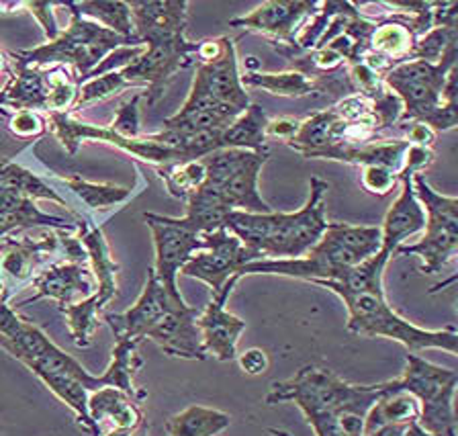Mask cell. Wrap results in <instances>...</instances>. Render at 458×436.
Returning a JSON list of instances; mask_svg holds the SVG:
<instances>
[{"mask_svg":"<svg viewBox=\"0 0 458 436\" xmlns=\"http://www.w3.org/2000/svg\"><path fill=\"white\" fill-rule=\"evenodd\" d=\"M391 256L377 252L372 259L350 269L340 281L318 283L319 287L338 295L348 310V332L367 338H386L403 345L410 353L436 348L448 355H456L458 332L454 326L442 330H426L401 318L385 297L383 273Z\"/></svg>","mask_w":458,"mask_h":436,"instance_id":"1","label":"cell"},{"mask_svg":"<svg viewBox=\"0 0 458 436\" xmlns=\"http://www.w3.org/2000/svg\"><path fill=\"white\" fill-rule=\"evenodd\" d=\"M327 191L329 184L313 176L310 183V197L299 211H229L224 227L248 250L250 262L301 259L318 244L329 224L326 219Z\"/></svg>","mask_w":458,"mask_h":436,"instance_id":"2","label":"cell"},{"mask_svg":"<svg viewBox=\"0 0 458 436\" xmlns=\"http://www.w3.org/2000/svg\"><path fill=\"white\" fill-rule=\"evenodd\" d=\"M381 252V227L327 224L318 244L301 259L289 261H254L243 264V275H278L301 278L310 283L340 281L350 269Z\"/></svg>","mask_w":458,"mask_h":436,"instance_id":"3","label":"cell"},{"mask_svg":"<svg viewBox=\"0 0 458 436\" xmlns=\"http://www.w3.org/2000/svg\"><path fill=\"white\" fill-rule=\"evenodd\" d=\"M456 58L458 47H453L438 64L421 60L401 62L383 74L401 101L399 121H418L432 130L448 132L458 124L456 115Z\"/></svg>","mask_w":458,"mask_h":436,"instance_id":"4","label":"cell"},{"mask_svg":"<svg viewBox=\"0 0 458 436\" xmlns=\"http://www.w3.org/2000/svg\"><path fill=\"white\" fill-rule=\"evenodd\" d=\"M70 9V25L66 31H60L55 39L46 41L33 49H19L13 52L17 66L25 68H52L72 66L82 81L95 70L100 62L114 49L123 46H141L138 39H127L121 35L105 30L95 21L84 19L74 9V3H64Z\"/></svg>","mask_w":458,"mask_h":436,"instance_id":"5","label":"cell"},{"mask_svg":"<svg viewBox=\"0 0 458 436\" xmlns=\"http://www.w3.org/2000/svg\"><path fill=\"white\" fill-rule=\"evenodd\" d=\"M393 389L405 391L418 399V424L432 436H458L454 396L458 373L424 356L410 353L405 356L403 375L389 381Z\"/></svg>","mask_w":458,"mask_h":436,"instance_id":"6","label":"cell"},{"mask_svg":"<svg viewBox=\"0 0 458 436\" xmlns=\"http://www.w3.org/2000/svg\"><path fill=\"white\" fill-rule=\"evenodd\" d=\"M413 191L426 211L424 235L395 254L420 256L421 273L438 275L458 254V199L434 191L421 173L413 175Z\"/></svg>","mask_w":458,"mask_h":436,"instance_id":"7","label":"cell"},{"mask_svg":"<svg viewBox=\"0 0 458 436\" xmlns=\"http://www.w3.org/2000/svg\"><path fill=\"white\" fill-rule=\"evenodd\" d=\"M268 154L248 152V150L224 148L205 156L203 187L217 192L229 211L270 213L272 207L264 201L258 191L260 170Z\"/></svg>","mask_w":458,"mask_h":436,"instance_id":"8","label":"cell"},{"mask_svg":"<svg viewBox=\"0 0 458 436\" xmlns=\"http://www.w3.org/2000/svg\"><path fill=\"white\" fill-rule=\"evenodd\" d=\"M78 78L66 66L25 68L14 64L13 76L0 89V107L17 111L70 113L78 98Z\"/></svg>","mask_w":458,"mask_h":436,"instance_id":"9","label":"cell"},{"mask_svg":"<svg viewBox=\"0 0 458 436\" xmlns=\"http://www.w3.org/2000/svg\"><path fill=\"white\" fill-rule=\"evenodd\" d=\"M364 385L348 383L334 371L319 369L313 364L301 367L291 379L272 381L270 389L264 398L268 406L276 404H297L305 414L307 422L324 416L344 404L352 402L362 393Z\"/></svg>","mask_w":458,"mask_h":436,"instance_id":"10","label":"cell"},{"mask_svg":"<svg viewBox=\"0 0 458 436\" xmlns=\"http://www.w3.org/2000/svg\"><path fill=\"white\" fill-rule=\"evenodd\" d=\"M197 52L199 44H192L184 35L149 41L141 56H138L129 66L121 68L119 74L125 78L129 87L146 89L143 97L148 98V105H154L164 95L168 81L178 70L197 64Z\"/></svg>","mask_w":458,"mask_h":436,"instance_id":"11","label":"cell"},{"mask_svg":"<svg viewBox=\"0 0 458 436\" xmlns=\"http://www.w3.org/2000/svg\"><path fill=\"white\" fill-rule=\"evenodd\" d=\"M47 130H52V133L60 140V144L66 148L68 154H76L78 146H81L82 141L95 140L123 150L125 154H131L133 158L156 164V167L184 162L181 154L162 144H156V141L148 138V135H143V138L138 140L121 138V135L114 133L111 127L86 124V121L76 119L72 113H47Z\"/></svg>","mask_w":458,"mask_h":436,"instance_id":"12","label":"cell"},{"mask_svg":"<svg viewBox=\"0 0 458 436\" xmlns=\"http://www.w3.org/2000/svg\"><path fill=\"white\" fill-rule=\"evenodd\" d=\"M143 221L154 235L156 262L152 269L157 281L176 291V278L184 264L200 250H205V234L192 232L182 224L181 218H168L160 213H143Z\"/></svg>","mask_w":458,"mask_h":436,"instance_id":"13","label":"cell"},{"mask_svg":"<svg viewBox=\"0 0 458 436\" xmlns=\"http://www.w3.org/2000/svg\"><path fill=\"white\" fill-rule=\"evenodd\" d=\"M192 89L200 90L203 95L213 98L215 103L232 107L238 113L248 109L250 97L242 84L233 39L217 38V49H215V54L197 62Z\"/></svg>","mask_w":458,"mask_h":436,"instance_id":"14","label":"cell"},{"mask_svg":"<svg viewBox=\"0 0 458 436\" xmlns=\"http://www.w3.org/2000/svg\"><path fill=\"white\" fill-rule=\"evenodd\" d=\"M248 262L250 254L242 246V242L225 227H219L211 234H205V250H200L184 264L181 275L205 283L207 287H211L215 295Z\"/></svg>","mask_w":458,"mask_h":436,"instance_id":"15","label":"cell"},{"mask_svg":"<svg viewBox=\"0 0 458 436\" xmlns=\"http://www.w3.org/2000/svg\"><path fill=\"white\" fill-rule=\"evenodd\" d=\"M181 297V289H168L166 285L157 281L154 269H148L146 285L138 302L121 313H105L103 320L111 328L114 340L127 338L141 342L156 326V321L168 312V307Z\"/></svg>","mask_w":458,"mask_h":436,"instance_id":"16","label":"cell"},{"mask_svg":"<svg viewBox=\"0 0 458 436\" xmlns=\"http://www.w3.org/2000/svg\"><path fill=\"white\" fill-rule=\"evenodd\" d=\"M242 277L235 275L225 283V287L215 293L211 302L207 303L203 312L199 313L197 326L203 336L205 355H211L221 363L233 361L238 356V342L246 330V321L233 316L232 312L225 310V303L235 285Z\"/></svg>","mask_w":458,"mask_h":436,"instance_id":"17","label":"cell"},{"mask_svg":"<svg viewBox=\"0 0 458 436\" xmlns=\"http://www.w3.org/2000/svg\"><path fill=\"white\" fill-rule=\"evenodd\" d=\"M200 310L184 302V297L176 299L168 307V312L156 321V326L148 332L146 338L156 342L164 355L184 361H205L203 336L197 326Z\"/></svg>","mask_w":458,"mask_h":436,"instance_id":"18","label":"cell"},{"mask_svg":"<svg viewBox=\"0 0 458 436\" xmlns=\"http://www.w3.org/2000/svg\"><path fill=\"white\" fill-rule=\"evenodd\" d=\"M318 6V3H305V0H268L250 15L229 21V27L270 35L275 41L295 47V33Z\"/></svg>","mask_w":458,"mask_h":436,"instance_id":"19","label":"cell"},{"mask_svg":"<svg viewBox=\"0 0 458 436\" xmlns=\"http://www.w3.org/2000/svg\"><path fill=\"white\" fill-rule=\"evenodd\" d=\"M31 289H35L33 295L17 303V310L39 299H55L60 307L74 305L90 297L97 291V283L89 264L64 261L49 264L39 275H35L31 278Z\"/></svg>","mask_w":458,"mask_h":436,"instance_id":"20","label":"cell"},{"mask_svg":"<svg viewBox=\"0 0 458 436\" xmlns=\"http://www.w3.org/2000/svg\"><path fill=\"white\" fill-rule=\"evenodd\" d=\"M66 234L68 232L52 230L43 234L41 238H29V235L13 238L9 235V238L0 240V270L4 278H11L17 285L33 278L35 270L47 256L64 252V235Z\"/></svg>","mask_w":458,"mask_h":436,"instance_id":"21","label":"cell"},{"mask_svg":"<svg viewBox=\"0 0 458 436\" xmlns=\"http://www.w3.org/2000/svg\"><path fill=\"white\" fill-rule=\"evenodd\" d=\"M131 13L133 33L141 46L157 39H172L184 35L186 0H148L127 3Z\"/></svg>","mask_w":458,"mask_h":436,"instance_id":"22","label":"cell"},{"mask_svg":"<svg viewBox=\"0 0 458 436\" xmlns=\"http://www.w3.org/2000/svg\"><path fill=\"white\" fill-rule=\"evenodd\" d=\"M399 183L401 192L386 211L381 227V250L389 256L395 254L397 248L403 246L405 240H410V235L424 232L426 226V211L413 191V175L401 170Z\"/></svg>","mask_w":458,"mask_h":436,"instance_id":"23","label":"cell"},{"mask_svg":"<svg viewBox=\"0 0 458 436\" xmlns=\"http://www.w3.org/2000/svg\"><path fill=\"white\" fill-rule=\"evenodd\" d=\"M78 240L89 256L90 273L95 277L97 291L92 293V299L98 303L100 310L117 295V273L119 264L111 256V248L106 244L105 232L100 226L89 224L86 219H78Z\"/></svg>","mask_w":458,"mask_h":436,"instance_id":"24","label":"cell"},{"mask_svg":"<svg viewBox=\"0 0 458 436\" xmlns=\"http://www.w3.org/2000/svg\"><path fill=\"white\" fill-rule=\"evenodd\" d=\"M89 416L98 436L111 428H138L146 422L140 402L117 388H100L89 393Z\"/></svg>","mask_w":458,"mask_h":436,"instance_id":"25","label":"cell"},{"mask_svg":"<svg viewBox=\"0 0 458 436\" xmlns=\"http://www.w3.org/2000/svg\"><path fill=\"white\" fill-rule=\"evenodd\" d=\"M407 140H393V141H369L362 146H332L321 150L313 158L335 160L356 164V167H383L391 173L399 175L403 168L405 154L410 150Z\"/></svg>","mask_w":458,"mask_h":436,"instance_id":"26","label":"cell"},{"mask_svg":"<svg viewBox=\"0 0 458 436\" xmlns=\"http://www.w3.org/2000/svg\"><path fill=\"white\" fill-rule=\"evenodd\" d=\"M383 396V385H364L362 393L352 402L310 420L315 436H364V420L378 398Z\"/></svg>","mask_w":458,"mask_h":436,"instance_id":"27","label":"cell"},{"mask_svg":"<svg viewBox=\"0 0 458 436\" xmlns=\"http://www.w3.org/2000/svg\"><path fill=\"white\" fill-rule=\"evenodd\" d=\"M383 385V396L370 407L364 420V436L375 434L386 426H410L420 418L418 399L405 391L393 389L389 381Z\"/></svg>","mask_w":458,"mask_h":436,"instance_id":"28","label":"cell"},{"mask_svg":"<svg viewBox=\"0 0 458 436\" xmlns=\"http://www.w3.org/2000/svg\"><path fill=\"white\" fill-rule=\"evenodd\" d=\"M138 340H114L111 363L105 369V373H100V379H103L105 388H117L125 391L127 396H131L135 402H141V399L148 398V391L138 389L133 385V375L138 373L143 364V359L138 355Z\"/></svg>","mask_w":458,"mask_h":436,"instance_id":"29","label":"cell"},{"mask_svg":"<svg viewBox=\"0 0 458 436\" xmlns=\"http://www.w3.org/2000/svg\"><path fill=\"white\" fill-rule=\"evenodd\" d=\"M232 424V416L215 407L192 404L166 420V436H217Z\"/></svg>","mask_w":458,"mask_h":436,"instance_id":"30","label":"cell"},{"mask_svg":"<svg viewBox=\"0 0 458 436\" xmlns=\"http://www.w3.org/2000/svg\"><path fill=\"white\" fill-rule=\"evenodd\" d=\"M268 117L260 105H248V109L238 115L227 130L221 133V146L248 150V152L268 154L267 148Z\"/></svg>","mask_w":458,"mask_h":436,"instance_id":"31","label":"cell"},{"mask_svg":"<svg viewBox=\"0 0 458 436\" xmlns=\"http://www.w3.org/2000/svg\"><path fill=\"white\" fill-rule=\"evenodd\" d=\"M54 178L66 184V187L81 199V201L95 211L111 209L114 205H123L125 201L133 197L131 189L117 187V184H106V183H90L86 178L78 175H54Z\"/></svg>","mask_w":458,"mask_h":436,"instance_id":"32","label":"cell"},{"mask_svg":"<svg viewBox=\"0 0 458 436\" xmlns=\"http://www.w3.org/2000/svg\"><path fill=\"white\" fill-rule=\"evenodd\" d=\"M243 89H262L278 97H307L319 87L301 70L286 73H246L242 76Z\"/></svg>","mask_w":458,"mask_h":436,"instance_id":"33","label":"cell"},{"mask_svg":"<svg viewBox=\"0 0 458 436\" xmlns=\"http://www.w3.org/2000/svg\"><path fill=\"white\" fill-rule=\"evenodd\" d=\"M74 9L84 19L95 21V23L121 35V38L138 39L133 33L129 4L123 0H89V3H74Z\"/></svg>","mask_w":458,"mask_h":436,"instance_id":"34","label":"cell"},{"mask_svg":"<svg viewBox=\"0 0 458 436\" xmlns=\"http://www.w3.org/2000/svg\"><path fill=\"white\" fill-rule=\"evenodd\" d=\"M0 184L21 191L29 199H33V201L35 199H47V201L68 207L66 199L57 195V191L49 187L46 181H41V178L38 175H33L31 170L19 167V164L11 162L9 158H4V156H0Z\"/></svg>","mask_w":458,"mask_h":436,"instance_id":"35","label":"cell"},{"mask_svg":"<svg viewBox=\"0 0 458 436\" xmlns=\"http://www.w3.org/2000/svg\"><path fill=\"white\" fill-rule=\"evenodd\" d=\"M157 175H160L172 197L189 201V197L205 181V164L203 160L166 164V167H157Z\"/></svg>","mask_w":458,"mask_h":436,"instance_id":"36","label":"cell"},{"mask_svg":"<svg viewBox=\"0 0 458 436\" xmlns=\"http://www.w3.org/2000/svg\"><path fill=\"white\" fill-rule=\"evenodd\" d=\"M60 312L68 320V328L72 334V340L78 348H89L92 345V336H95L98 328V313L100 307L92 297H86L82 302L74 305L60 307Z\"/></svg>","mask_w":458,"mask_h":436,"instance_id":"37","label":"cell"},{"mask_svg":"<svg viewBox=\"0 0 458 436\" xmlns=\"http://www.w3.org/2000/svg\"><path fill=\"white\" fill-rule=\"evenodd\" d=\"M453 47H458L456 27L436 25L421 35L420 39H415V44L405 62L421 60L428 64H438L444 56H446V52H450Z\"/></svg>","mask_w":458,"mask_h":436,"instance_id":"38","label":"cell"},{"mask_svg":"<svg viewBox=\"0 0 458 436\" xmlns=\"http://www.w3.org/2000/svg\"><path fill=\"white\" fill-rule=\"evenodd\" d=\"M127 87L129 84L125 82V78L119 74V70H114V73H109V74H103V76H97V78H90L89 82H84L82 87L78 89V98H76V105L72 111L82 109V107L95 103V101H103V98L111 97L113 92H121Z\"/></svg>","mask_w":458,"mask_h":436,"instance_id":"39","label":"cell"},{"mask_svg":"<svg viewBox=\"0 0 458 436\" xmlns=\"http://www.w3.org/2000/svg\"><path fill=\"white\" fill-rule=\"evenodd\" d=\"M143 98V92H135L133 97L125 98L119 105L117 115H114L113 124L109 125L111 130L127 140H138L140 135V101Z\"/></svg>","mask_w":458,"mask_h":436,"instance_id":"40","label":"cell"},{"mask_svg":"<svg viewBox=\"0 0 458 436\" xmlns=\"http://www.w3.org/2000/svg\"><path fill=\"white\" fill-rule=\"evenodd\" d=\"M13 9H29L31 15L39 21V25L43 27V33H46L47 41L55 39L60 35V27L55 23L54 17V9L55 6H62L64 3H47V0H38V3H11Z\"/></svg>","mask_w":458,"mask_h":436,"instance_id":"41","label":"cell"},{"mask_svg":"<svg viewBox=\"0 0 458 436\" xmlns=\"http://www.w3.org/2000/svg\"><path fill=\"white\" fill-rule=\"evenodd\" d=\"M9 130L23 140L38 138L47 130V121L38 111H14L9 121Z\"/></svg>","mask_w":458,"mask_h":436,"instance_id":"42","label":"cell"},{"mask_svg":"<svg viewBox=\"0 0 458 436\" xmlns=\"http://www.w3.org/2000/svg\"><path fill=\"white\" fill-rule=\"evenodd\" d=\"M399 183V175L391 173L383 167H364L362 168V187L372 195H389Z\"/></svg>","mask_w":458,"mask_h":436,"instance_id":"43","label":"cell"},{"mask_svg":"<svg viewBox=\"0 0 458 436\" xmlns=\"http://www.w3.org/2000/svg\"><path fill=\"white\" fill-rule=\"evenodd\" d=\"M240 363V369L248 375H262L268 369V355L262 348H248L235 356Z\"/></svg>","mask_w":458,"mask_h":436,"instance_id":"44","label":"cell"},{"mask_svg":"<svg viewBox=\"0 0 458 436\" xmlns=\"http://www.w3.org/2000/svg\"><path fill=\"white\" fill-rule=\"evenodd\" d=\"M299 127H301V121L291 119V117L268 121L267 138H278V140H283L284 144H289V141L297 135Z\"/></svg>","mask_w":458,"mask_h":436,"instance_id":"45","label":"cell"},{"mask_svg":"<svg viewBox=\"0 0 458 436\" xmlns=\"http://www.w3.org/2000/svg\"><path fill=\"white\" fill-rule=\"evenodd\" d=\"M434 138L436 133L432 127H428L424 124H418V121H413V124L407 127V141L413 146H424L429 148L434 144Z\"/></svg>","mask_w":458,"mask_h":436,"instance_id":"46","label":"cell"},{"mask_svg":"<svg viewBox=\"0 0 458 436\" xmlns=\"http://www.w3.org/2000/svg\"><path fill=\"white\" fill-rule=\"evenodd\" d=\"M13 70L14 66H11V60L6 58V54L0 49V78H6V81H9L13 76Z\"/></svg>","mask_w":458,"mask_h":436,"instance_id":"47","label":"cell"},{"mask_svg":"<svg viewBox=\"0 0 458 436\" xmlns=\"http://www.w3.org/2000/svg\"><path fill=\"white\" fill-rule=\"evenodd\" d=\"M399 436H432V434H429L428 431H424V428H421L418 422H413V424L405 426V431L401 432Z\"/></svg>","mask_w":458,"mask_h":436,"instance_id":"48","label":"cell"},{"mask_svg":"<svg viewBox=\"0 0 458 436\" xmlns=\"http://www.w3.org/2000/svg\"><path fill=\"white\" fill-rule=\"evenodd\" d=\"M403 431H405V426H386V428H381V431H377L375 434H370V436H399Z\"/></svg>","mask_w":458,"mask_h":436,"instance_id":"49","label":"cell"},{"mask_svg":"<svg viewBox=\"0 0 458 436\" xmlns=\"http://www.w3.org/2000/svg\"><path fill=\"white\" fill-rule=\"evenodd\" d=\"M133 436H149V426H148V422H143V424L138 428V431L133 432Z\"/></svg>","mask_w":458,"mask_h":436,"instance_id":"50","label":"cell"},{"mask_svg":"<svg viewBox=\"0 0 458 436\" xmlns=\"http://www.w3.org/2000/svg\"><path fill=\"white\" fill-rule=\"evenodd\" d=\"M268 432L272 436H293V434H289L286 431H281V428H268Z\"/></svg>","mask_w":458,"mask_h":436,"instance_id":"51","label":"cell"},{"mask_svg":"<svg viewBox=\"0 0 458 436\" xmlns=\"http://www.w3.org/2000/svg\"><path fill=\"white\" fill-rule=\"evenodd\" d=\"M0 117H3V115H0Z\"/></svg>","mask_w":458,"mask_h":436,"instance_id":"52","label":"cell"}]
</instances>
